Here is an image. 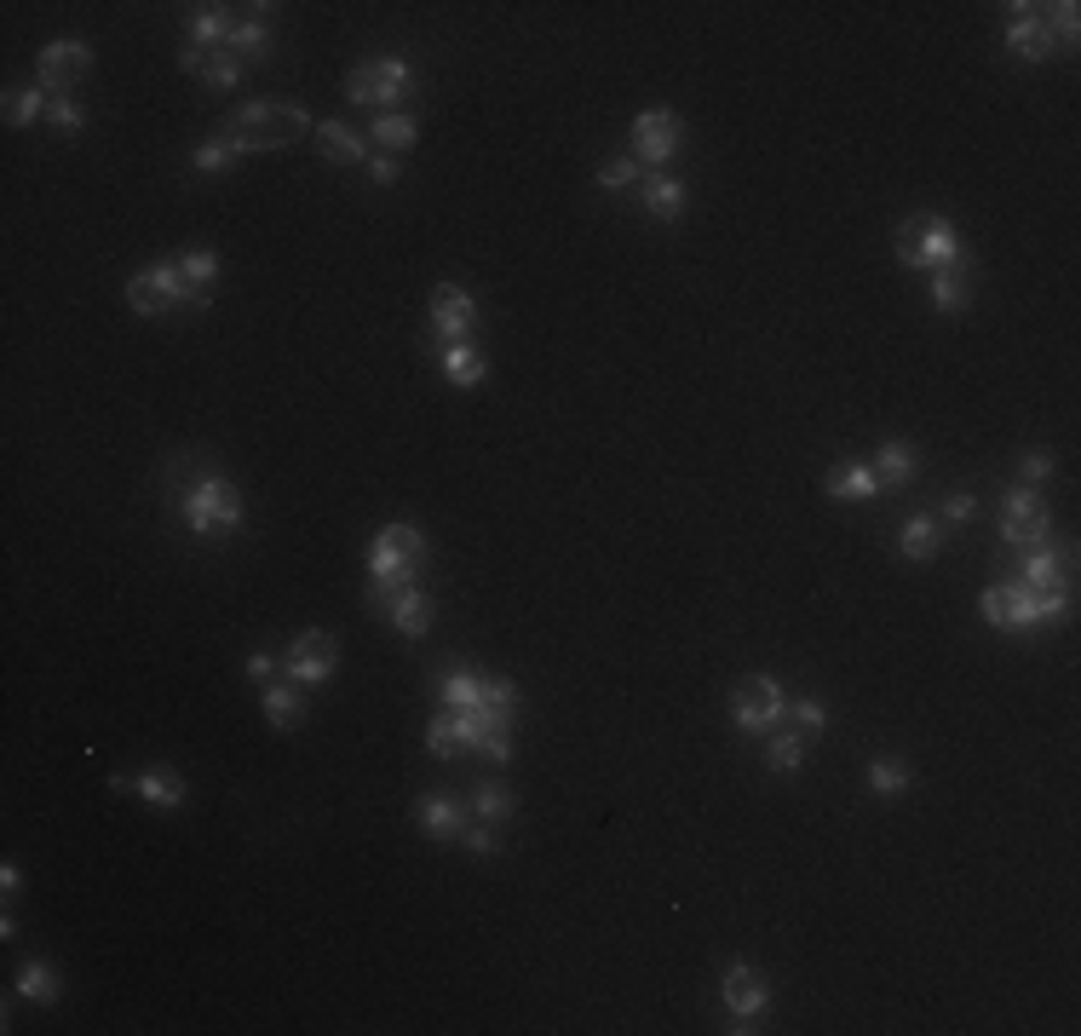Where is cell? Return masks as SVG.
Instances as JSON below:
<instances>
[{"label": "cell", "mask_w": 1081, "mask_h": 1036, "mask_svg": "<svg viewBox=\"0 0 1081 1036\" xmlns=\"http://www.w3.org/2000/svg\"><path fill=\"white\" fill-rule=\"evenodd\" d=\"M242 156H259V151H288L294 138L311 133V115L294 104V99H259V104H242L230 122L219 127Z\"/></svg>", "instance_id": "1"}, {"label": "cell", "mask_w": 1081, "mask_h": 1036, "mask_svg": "<svg viewBox=\"0 0 1081 1036\" xmlns=\"http://www.w3.org/2000/svg\"><path fill=\"white\" fill-rule=\"evenodd\" d=\"M426 559V536L415 525H386L368 547V604H386L392 593L415 588V570Z\"/></svg>", "instance_id": "2"}, {"label": "cell", "mask_w": 1081, "mask_h": 1036, "mask_svg": "<svg viewBox=\"0 0 1081 1036\" xmlns=\"http://www.w3.org/2000/svg\"><path fill=\"white\" fill-rule=\"evenodd\" d=\"M984 622L996 628H1041V622H1059L1070 611V593L1064 588H1025V582H1001V588H984Z\"/></svg>", "instance_id": "3"}, {"label": "cell", "mask_w": 1081, "mask_h": 1036, "mask_svg": "<svg viewBox=\"0 0 1081 1036\" xmlns=\"http://www.w3.org/2000/svg\"><path fill=\"white\" fill-rule=\"evenodd\" d=\"M897 259L915 271H938V266H955V259H967V248H960L955 225L944 214H915L897 225Z\"/></svg>", "instance_id": "4"}, {"label": "cell", "mask_w": 1081, "mask_h": 1036, "mask_svg": "<svg viewBox=\"0 0 1081 1036\" xmlns=\"http://www.w3.org/2000/svg\"><path fill=\"white\" fill-rule=\"evenodd\" d=\"M127 305L138 317H162V311H179V305H208V294H196L185 282L179 259H162V266H144L138 277H127Z\"/></svg>", "instance_id": "5"}, {"label": "cell", "mask_w": 1081, "mask_h": 1036, "mask_svg": "<svg viewBox=\"0 0 1081 1036\" xmlns=\"http://www.w3.org/2000/svg\"><path fill=\"white\" fill-rule=\"evenodd\" d=\"M179 512H185L190 536H230L242 525V496H237V484H230V478L214 473V478H201L179 501Z\"/></svg>", "instance_id": "6"}, {"label": "cell", "mask_w": 1081, "mask_h": 1036, "mask_svg": "<svg viewBox=\"0 0 1081 1036\" xmlns=\"http://www.w3.org/2000/svg\"><path fill=\"white\" fill-rule=\"evenodd\" d=\"M782 714H788V697H782V685L771 674H748V680H737V691H730V719L753 737H766Z\"/></svg>", "instance_id": "7"}, {"label": "cell", "mask_w": 1081, "mask_h": 1036, "mask_svg": "<svg viewBox=\"0 0 1081 1036\" xmlns=\"http://www.w3.org/2000/svg\"><path fill=\"white\" fill-rule=\"evenodd\" d=\"M408 93H415V70H408V58H374V64L345 75V99H352V104H397Z\"/></svg>", "instance_id": "8"}, {"label": "cell", "mask_w": 1081, "mask_h": 1036, "mask_svg": "<svg viewBox=\"0 0 1081 1036\" xmlns=\"http://www.w3.org/2000/svg\"><path fill=\"white\" fill-rule=\"evenodd\" d=\"M334 662H340V640L329 628H311V633H300L294 645H288V656H282V674H288V685H300V691H316L329 674H334Z\"/></svg>", "instance_id": "9"}, {"label": "cell", "mask_w": 1081, "mask_h": 1036, "mask_svg": "<svg viewBox=\"0 0 1081 1036\" xmlns=\"http://www.w3.org/2000/svg\"><path fill=\"white\" fill-rule=\"evenodd\" d=\"M86 70H93V46H86V41H52L41 52V64H35V75H41V86L52 99H70L75 86L86 81Z\"/></svg>", "instance_id": "10"}, {"label": "cell", "mask_w": 1081, "mask_h": 1036, "mask_svg": "<svg viewBox=\"0 0 1081 1036\" xmlns=\"http://www.w3.org/2000/svg\"><path fill=\"white\" fill-rule=\"evenodd\" d=\"M679 144H685V122H679V115L674 110H645V115H633V162H667V156H674L679 151Z\"/></svg>", "instance_id": "11"}, {"label": "cell", "mask_w": 1081, "mask_h": 1036, "mask_svg": "<svg viewBox=\"0 0 1081 1036\" xmlns=\"http://www.w3.org/2000/svg\"><path fill=\"white\" fill-rule=\"evenodd\" d=\"M1001 512H1007V518H1001V541H1007V547H1041V541H1047V507H1041V496H1036V484H1018Z\"/></svg>", "instance_id": "12"}, {"label": "cell", "mask_w": 1081, "mask_h": 1036, "mask_svg": "<svg viewBox=\"0 0 1081 1036\" xmlns=\"http://www.w3.org/2000/svg\"><path fill=\"white\" fill-rule=\"evenodd\" d=\"M719 996H725V1007H730V1019H742V1025H730V1030H748V1019H759V1014L771 1007V985H766V978H759L748 962H730V967H725Z\"/></svg>", "instance_id": "13"}, {"label": "cell", "mask_w": 1081, "mask_h": 1036, "mask_svg": "<svg viewBox=\"0 0 1081 1036\" xmlns=\"http://www.w3.org/2000/svg\"><path fill=\"white\" fill-rule=\"evenodd\" d=\"M432 323H437V334H444V345H455V340H466L472 334V323H478V305L466 300V288H455V282H444L432 294Z\"/></svg>", "instance_id": "14"}, {"label": "cell", "mask_w": 1081, "mask_h": 1036, "mask_svg": "<svg viewBox=\"0 0 1081 1036\" xmlns=\"http://www.w3.org/2000/svg\"><path fill=\"white\" fill-rule=\"evenodd\" d=\"M115 789H127V795H138V800H150V806H162V812H179V806H185V777H179V771H167V766L138 771L133 784H127V777H115Z\"/></svg>", "instance_id": "15"}, {"label": "cell", "mask_w": 1081, "mask_h": 1036, "mask_svg": "<svg viewBox=\"0 0 1081 1036\" xmlns=\"http://www.w3.org/2000/svg\"><path fill=\"white\" fill-rule=\"evenodd\" d=\"M1012 12H1018V18H1012V29H1007V46L1025 58V64H1036V58L1053 52V29H1047L1041 7H1012Z\"/></svg>", "instance_id": "16"}, {"label": "cell", "mask_w": 1081, "mask_h": 1036, "mask_svg": "<svg viewBox=\"0 0 1081 1036\" xmlns=\"http://www.w3.org/2000/svg\"><path fill=\"white\" fill-rule=\"evenodd\" d=\"M973 300V259H955V266L932 271V305L938 311H960Z\"/></svg>", "instance_id": "17"}, {"label": "cell", "mask_w": 1081, "mask_h": 1036, "mask_svg": "<svg viewBox=\"0 0 1081 1036\" xmlns=\"http://www.w3.org/2000/svg\"><path fill=\"white\" fill-rule=\"evenodd\" d=\"M386 611H392V628L403 633V640H420V633L432 628V599H426L420 588L392 593V599H386Z\"/></svg>", "instance_id": "18"}, {"label": "cell", "mask_w": 1081, "mask_h": 1036, "mask_svg": "<svg viewBox=\"0 0 1081 1036\" xmlns=\"http://www.w3.org/2000/svg\"><path fill=\"white\" fill-rule=\"evenodd\" d=\"M823 489L834 501H869V496H881V478H874V467H863V460H845V467H834L823 478Z\"/></svg>", "instance_id": "19"}, {"label": "cell", "mask_w": 1081, "mask_h": 1036, "mask_svg": "<svg viewBox=\"0 0 1081 1036\" xmlns=\"http://www.w3.org/2000/svg\"><path fill=\"white\" fill-rule=\"evenodd\" d=\"M316 144H323V156H329V162H340V167H357V162H368V144H363V133H352L345 122H323V127H316Z\"/></svg>", "instance_id": "20"}, {"label": "cell", "mask_w": 1081, "mask_h": 1036, "mask_svg": "<svg viewBox=\"0 0 1081 1036\" xmlns=\"http://www.w3.org/2000/svg\"><path fill=\"white\" fill-rule=\"evenodd\" d=\"M230 29H237V18H230L225 7H190V46H201V52H225V41H230Z\"/></svg>", "instance_id": "21"}, {"label": "cell", "mask_w": 1081, "mask_h": 1036, "mask_svg": "<svg viewBox=\"0 0 1081 1036\" xmlns=\"http://www.w3.org/2000/svg\"><path fill=\"white\" fill-rule=\"evenodd\" d=\"M484 352L472 340H455V345H444V374H449V386H478L484 381Z\"/></svg>", "instance_id": "22"}, {"label": "cell", "mask_w": 1081, "mask_h": 1036, "mask_svg": "<svg viewBox=\"0 0 1081 1036\" xmlns=\"http://www.w3.org/2000/svg\"><path fill=\"white\" fill-rule=\"evenodd\" d=\"M266 719L277 732H294L305 719V691L300 685H266Z\"/></svg>", "instance_id": "23"}, {"label": "cell", "mask_w": 1081, "mask_h": 1036, "mask_svg": "<svg viewBox=\"0 0 1081 1036\" xmlns=\"http://www.w3.org/2000/svg\"><path fill=\"white\" fill-rule=\"evenodd\" d=\"M420 823L437 835V841H460V829H466V812L455 800H444V795H426L420 800Z\"/></svg>", "instance_id": "24"}, {"label": "cell", "mask_w": 1081, "mask_h": 1036, "mask_svg": "<svg viewBox=\"0 0 1081 1036\" xmlns=\"http://www.w3.org/2000/svg\"><path fill=\"white\" fill-rule=\"evenodd\" d=\"M645 208H651L656 219H679V214H685V179H667V173L645 179Z\"/></svg>", "instance_id": "25"}, {"label": "cell", "mask_w": 1081, "mask_h": 1036, "mask_svg": "<svg viewBox=\"0 0 1081 1036\" xmlns=\"http://www.w3.org/2000/svg\"><path fill=\"white\" fill-rule=\"evenodd\" d=\"M1025 588H1059L1064 582V553H1053V547H1030V559H1025V576H1018Z\"/></svg>", "instance_id": "26"}, {"label": "cell", "mask_w": 1081, "mask_h": 1036, "mask_svg": "<svg viewBox=\"0 0 1081 1036\" xmlns=\"http://www.w3.org/2000/svg\"><path fill=\"white\" fill-rule=\"evenodd\" d=\"M52 110V93L35 81V86H18V93L7 99V127H29V122H41V115Z\"/></svg>", "instance_id": "27"}, {"label": "cell", "mask_w": 1081, "mask_h": 1036, "mask_svg": "<svg viewBox=\"0 0 1081 1036\" xmlns=\"http://www.w3.org/2000/svg\"><path fill=\"white\" fill-rule=\"evenodd\" d=\"M869 467L881 484H910L915 478V449L910 444H881V455H874Z\"/></svg>", "instance_id": "28"}, {"label": "cell", "mask_w": 1081, "mask_h": 1036, "mask_svg": "<svg viewBox=\"0 0 1081 1036\" xmlns=\"http://www.w3.org/2000/svg\"><path fill=\"white\" fill-rule=\"evenodd\" d=\"M225 52H230V58H242V64H248V58H253V52H271V29H266V23H259V18H242L237 29H230V41H225Z\"/></svg>", "instance_id": "29"}, {"label": "cell", "mask_w": 1081, "mask_h": 1036, "mask_svg": "<svg viewBox=\"0 0 1081 1036\" xmlns=\"http://www.w3.org/2000/svg\"><path fill=\"white\" fill-rule=\"evenodd\" d=\"M903 553H910V559H932V553H938V518H926V512H915L910 518V525H903Z\"/></svg>", "instance_id": "30"}, {"label": "cell", "mask_w": 1081, "mask_h": 1036, "mask_svg": "<svg viewBox=\"0 0 1081 1036\" xmlns=\"http://www.w3.org/2000/svg\"><path fill=\"white\" fill-rule=\"evenodd\" d=\"M512 789L507 784H484L478 795H472V812H478V823H507L512 818Z\"/></svg>", "instance_id": "31"}, {"label": "cell", "mask_w": 1081, "mask_h": 1036, "mask_svg": "<svg viewBox=\"0 0 1081 1036\" xmlns=\"http://www.w3.org/2000/svg\"><path fill=\"white\" fill-rule=\"evenodd\" d=\"M18 991H23L29 1002L46 1007V1002H58V973H52L46 962H23V967H18Z\"/></svg>", "instance_id": "32"}, {"label": "cell", "mask_w": 1081, "mask_h": 1036, "mask_svg": "<svg viewBox=\"0 0 1081 1036\" xmlns=\"http://www.w3.org/2000/svg\"><path fill=\"white\" fill-rule=\"evenodd\" d=\"M910 784H915V771L903 766V760H874V766H869V789H874V795H886V800H892V795H903Z\"/></svg>", "instance_id": "33"}, {"label": "cell", "mask_w": 1081, "mask_h": 1036, "mask_svg": "<svg viewBox=\"0 0 1081 1036\" xmlns=\"http://www.w3.org/2000/svg\"><path fill=\"white\" fill-rule=\"evenodd\" d=\"M179 271H185V282L196 288V294H208V282H219V253L190 248V253H179Z\"/></svg>", "instance_id": "34"}, {"label": "cell", "mask_w": 1081, "mask_h": 1036, "mask_svg": "<svg viewBox=\"0 0 1081 1036\" xmlns=\"http://www.w3.org/2000/svg\"><path fill=\"white\" fill-rule=\"evenodd\" d=\"M444 703H449V714L478 708V703H484V680H478V674H449V680H444Z\"/></svg>", "instance_id": "35"}, {"label": "cell", "mask_w": 1081, "mask_h": 1036, "mask_svg": "<svg viewBox=\"0 0 1081 1036\" xmlns=\"http://www.w3.org/2000/svg\"><path fill=\"white\" fill-rule=\"evenodd\" d=\"M237 156H242L237 144H230L225 133H214V138H201V144H196V156H190V162H196L201 173H225V167L237 162Z\"/></svg>", "instance_id": "36"}, {"label": "cell", "mask_w": 1081, "mask_h": 1036, "mask_svg": "<svg viewBox=\"0 0 1081 1036\" xmlns=\"http://www.w3.org/2000/svg\"><path fill=\"white\" fill-rule=\"evenodd\" d=\"M800 760H805V737H800V732L771 737V748H766V766H771V771H800Z\"/></svg>", "instance_id": "37"}, {"label": "cell", "mask_w": 1081, "mask_h": 1036, "mask_svg": "<svg viewBox=\"0 0 1081 1036\" xmlns=\"http://www.w3.org/2000/svg\"><path fill=\"white\" fill-rule=\"evenodd\" d=\"M374 144H386V151H408V144H415V122H408V115H397V110H386V115L374 122Z\"/></svg>", "instance_id": "38"}, {"label": "cell", "mask_w": 1081, "mask_h": 1036, "mask_svg": "<svg viewBox=\"0 0 1081 1036\" xmlns=\"http://www.w3.org/2000/svg\"><path fill=\"white\" fill-rule=\"evenodd\" d=\"M201 81H208L214 93H230V86L242 81V58H230V52H214V58H208V75H201Z\"/></svg>", "instance_id": "39"}, {"label": "cell", "mask_w": 1081, "mask_h": 1036, "mask_svg": "<svg viewBox=\"0 0 1081 1036\" xmlns=\"http://www.w3.org/2000/svg\"><path fill=\"white\" fill-rule=\"evenodd\" d=\"M638 179V162L633 156H610V162H599V185L604 190H627Z\"/></svg>", "instance_id": "40"}, {"label": "cell", "mask_w": 1081, "mask_h": 1036, "mask_svg": "<svg viewBox=\"0 0 1081 1036\" xmlns=\"http://www.w3.org/2000/svg\"><path fill=\"white\" fill-rule=\"evenodd\" d=\"M426 743H432V755H437V760H449V755H460V737H455V714H444V719H432V732H426Z\"/></svg>", "instance_id": "41"}, {"label": "cell", "mask_w": 1081, "mask_h": 1036, "mask_svg": "<svg viewBox=\"0 0 1081 1036\" xmlns=\"http://www.w3.org/2000/svg\"><path fill=\"white\" fill-rule=\"evenodd\" d=\"M46 122H52L58 133H81V127H86V110H81L75 99H52V110H46Z\"/></svg>", "instance_id": "42"}, {"label": "cell", "mask_w": 1081, "mask_h": 1036, "mask_svg": "<svg viewBox=\"0 0 1081 1036\" xmlns=\"http://www.w3.org/2000/svg\"><path fill=\"white\" fill-rule=\"evenodd\" d=\"M788 714H794V726H800V732H823V726H829V708L817 703V697H800V703H788Z\"/></svg>", "instance_id": "43"}, {"label": "cell", "mask_w": 1081, "mask_h": 1036, "mask_svg": "<svg viewBox=\"0 0 1081 1036\" xmlns=\"http://www.w3.org/2000/svg\"><path fill=\"white\" fill-rule=\"evenodd\" d=\"M460 847L478 852V858H489V852H501V835H495L489 823H472V829H460Z\"/></svg>", "instance_id": "44"}, {"label": "cell", "mask_w": 1081, "mask_h": 1036, "mask_svg": "<svg viewBox=\"0 0 1081 1036\" xmlns=\"http://www.w3.org/2000/svg\"><path fill=\"white\" fill-rule=\"evenodd\" d=\"M1018 473H1025V484H1041V478H1053V455L1030 449V455H1025V467H1018Z\"/></svg>", "instance_id": "45"}, {"label": "cell", "mask_w": 1081, "mask_h": 1036, "mask_svg": "<svg viewBox=\"0 0 1081 1036\" xmlns=\"http://www.w3.org/2000/svg\"><path fill=\"white\" fill-rule=\"evenodd\" d=\"M1075 12L1081 7H1070V0H1064V7H1053V41H1075V23H1081Z\"/></svg>", "instance_id": "46"}, {"label": "cell", "mask_w": 1081, "mask_h": 1036, "mask_svg": "<svg viewBox=\"0 0 1081 1036\" xmlns=\"http://www.w3.org/2000/svg\"><path fill=\"white\" fill-rule=\"evenodd\" d=\"M397 173H403L397 156H368V179L374 185H397Z\"/></svg>", "instance_id": "47"}, {"label": "cell", "mask_w": 1081, "mask_h": 1036, "mask_svg": "<svg viewBox=\"0 0 1081 1036\" xmlns=\"http://www.w3.org/2000/svg\"><path fill=\"white\" fill-rule=\"evenodd\" d=\"M208 58H214V52H201V46H185V52H179V70H185V75H208Z\"/></svg>", "instance_id": "48"}, {"label": "cell", "mask_w": 1081, "mask_h": 1036, "mask_svg": "<svg viewBox=\"0 0 1081 1036\" xmlns=\"http://www.w3.org/2000/svg\"><path fill=\"white\" fill-rule=\"evenodd\" d=\"M277 669H282V662H277L271 651H253V656H248V674H253V680H271Z\"/></svg>", "instance_id": "49"}, {"label": "cell", "mask_w": 1081, "mask_h": 1036, "mask_svg": "<svg viewBox=\"0 0 1081 1036\" xmlns=\"http://www.w3.org/2000/svg\"><path fill=\"white\" fill-rule=\"evenodd\" d=\"M944 518H955V525H967V518H973V496H949V501H944Z\"/></svg>", "instance_id": "50"}]
</instances>
